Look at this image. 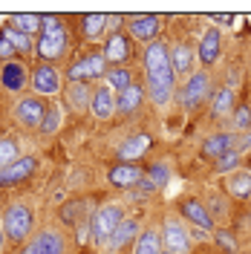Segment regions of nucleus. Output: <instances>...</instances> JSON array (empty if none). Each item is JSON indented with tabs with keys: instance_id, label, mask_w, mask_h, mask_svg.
<instances>
[{
	"instance_id": "obj_1",
	"label": "nucleus",
	"mask_w": 251,
	"mask_h": 254,
	"mask_svg": "<svg viewBox=\"0 0 251 254\" xmlns=\"http://www.w3.org/2000/svg\"><path fill=\"white\" fill-rule=\"evenodd\" d=\"M171 41L159 38L150 41L147 47H141L139 52V64H141V84L147 90V98L156 107H168L176 98V75L171 66Z\"/></svg>"
},
{
	"instance_id": "obj_2",
	"label": "nucleus",
	"mask_w": 251,
	"mask_h": 254,
	"mask_svg": "<svg viewBox=\"0 0 251 254\" xmlns=\"http://www.w3.org/2000/svg\"><path fill=\"white\" fill-rule=\"evenodd\" d=\"M72 49V23L63 15H44V29L35 38V61L58 64Z\"/></svg>"
},
{
	"instance_id": "obj_3",
	"label": "nucleus",
	"mask_w": 251,
	"mask_h": 254,
	"mask_svg": "<svg viewBox=\"0 0 251 254\" xmlns=\"http://www.w3.org/2000/svg\"><path fill=\"white\" fill-rule=\"evenodd\" d=\"M0 222H3V234L9 249H20L32 240V234L38 231V217L35 208L26 199H9L0 208Z\"/></svg>"
},
{
	"instance_id": "obj_4",
	"label": "nucleus",
	"mask_w": 251,
	"mask_h": 254,
	"mask_svg": "<svg viewBox=\"0 0 251 254\" xmlns=\"http://www.w3.org/2000/svg\"><path fill=\"white\" fill-rule=\"evenodd\" d=\"M107 61L101 55L98 47H84L78 55H72L66 66H63V84H104V75H107Z\"/></svg>"
},
{
	"instance_id": "obj_5",
	"label": "nucleus",
	"mask_w": 251,
	"mask_h": 254,
	"mask_svg": "<svg viewBox=\"0 0 251 254\" xmlns=\"http://www.w3.org/2000/svg\"><path fill=\"white\" fill-rule=\"evenodd\" d=\"M214 95V78H211V69H193L188 78L182 81V87H176V104L185 113H196L199 107H205Z\"/></svg>"
},
{
	"instance_id": "obj_6",
	"label": "nucleus",
	"mask_w": 251,
	"mask_h": 254,
	"mask_svg": "<svg viewBox=\"0 0 251 254\" xmlns=\"http://www.w3.org/2000/svg\"><path fill=\"white\" fill-rule=\"evenodd\" d=\"M127 217V208L116 199H107V202H98L93 211V217L87 222V234H90V243L95 249H104V243L110 240V234L122 225V220Z\"/></svg>"
},
{
	"instance_id": "obj_7",
	"label": "nucleus",
	"mask_w": 251,
	"mask_h": 254,
	"mask_svg": "<svg viewBox=\"0 0 251 254\" xmlns=\"http://www.w3.org/2000/svg\"><path fill=\"white\" fill-rule=\"evenodd\" d=\"M29 93L41 95L47 101L58 98L63 93V69H58L55 64L35 61L32 64V72H29Z\"/></svg>"
},
{
	"instance_id": "obj_8",
	"label": "nucleus",
	"mask_w": 251,
	"mask_h": 254,
	"mask_svg": "<svg viewBox=\"0 0 251 254\" xmlns=\"http://www.w3.org/2000/svg\"><path fill=\"white\" fill-rule=\"evenodd\" d=\"M98 49H101V55H104L107 66H130L133 58L141 52V49L136 47V41H133L125 29L107 32V38L98 44Z\"/></svg>"
},
{
	"instance_id": "obj_9",
	"label": "nucleus",
	"mask_w": 251,
	"mask_h": 254,
	"mask_svg": "<svg viewBox=\"0 0 251 254\" xmlns=\"http://www.w3.org/2000/svg\"><path fill=\"white\" fill-rule=\"evenodd\" d=\"M38 171H41V159L35 156V153H23V156L15 159L12 165L0 168V193H6V190H17L20 185L32 182Z\"/></svg>"
},
{
	"instance_id": "obj_10",
	"label": "nucleus",
	"mask_w": 251,
	"mask_h": 254,
	"mask_svg": "<svg viewBox=\"0 0 251 254\" xmlns=\"http://www.w3.org/2000/svg\"><path fill=\"white\" fill-rule=\"evenodd\" d=\"M176 217L182 222H190V225L202 228L205 234H214L217 231V217L211 214L208 202L199 199V196H179L176 199Z\"/></svg>"
},
{
	"instance_id": "obj_11",
	"label": "nucleus",
	"mask_w": 251,
	"mask_h": 254,
	"mask_svg": "<svg viewBox=\"0 0 251 254\" xmlns=\"http://www.w3.org/2000/svg\"><path fill=\"white\" fill-rule=\"evenodd\" d=\"M49 110V101L47 98H41V95H20L15 98V104H12V122L20 125L23 130H38L41 122H44V116Z\"/></svg>"
},
{
	"instance_id": "obj_12",
	"label": "nucleus",
	"mask_w": 251,
	"mask_h": 254,
	"mask_svg": "<svg viewBox=\"0 0 251 254\" xmlns=\"http://www.w3.org/2000/svg\"><path fill=\"white\" fill-rule=\"evenodd\" d=\"M29 72H32V64L23 61V58H12V61L0 64V90L6 95H20L29 93Z\"/></svg>"
},
{
	"instance_id": "obj_13",
	"label": "nucleus",
	"mask_w": 251,
	"mask_h": 254,
	"mask_svg": "<svg viewBox=\"0 0 251 254\" xmlns=\"http://www.w3.org/2000/svg\"><path fill=\"white\" fill-rule=\"evenodd\" d=\"M125 32L141 44L147 47L150 41H159L162 32H165V17L162 15H125Z\"/></svg>"
},
{
	"instance_id": "obj_14",
	"label": "nucleus",
	"mask_w": 251,
	"mask_h": 254,
	"mask_svg": "<svg viewBox=\"0 0 251 254\" xmlns=\"http://www.w3.org/2000/svg\"><path fill=\"white\" fill-rule=\"evenodd\" d=\"M107 188L113 190H139V185L144 182V162H113L104 174Z\"/></svg>"
},
{
	"instance_id": "obj_15",
	"label": "nucleus",
	"mask_w": 251,
	"mask_h": 254,
	"mask_svg": "<svg viewBox=\"0 0 251 254\" xmlns=\"http://www.w3.org/2000/svg\"><path fill=\"white\" fill-rule=\"evenodd\" d=\"M162 246L171 254H190V249H193V234L176 214L162 220Z\"/></svg>"
},
{
	"instance_id": "obj_16",
	"label": "nucleus",
	"mask_w": 251,
	"mask_h": 254,
	"mask_svg": "<svg viewBox=\"0 0 251 254\" xmlns=\"http://www.w3.org/2000/svg\"><path fill=\"white\" fill-rule=\"evenodd\" d=\"M72 29H75V35H78V41L84 47H93V44L107 38V32H110V15H104V12L78 15L72 20Z\"/></svg>"
},
{
	"instance_id": "obj_17",
	"label": "nucleus",
	"mask_w": 251,
	"mask_h": 254,
	"mask_svg": "<svg viewBox=\"0 0 251 254\" xmlns=\"http://www.w3.org/2000/svg\"><path fill=\"white\" fill-rule=\"evenodd\" d=\"M150 147H153V136H150L147 130H133V133H127L125 139L116 144L113 156H116V162H130V165H136V162H141V159L150 153Z\"/></svg>"
},
{
	"instance_id": "obj_18",
	"label": "nucleus",
	"mask_w": 251,
	"mask_h": 254,
	"mask_svg": "<svg viewBox=\"0 0 251 254\" xmlns=\"http://www.w3.org/2000/svg\"><path fill=\"white\" fill-rule=\"evenodd\" d=\"M26 246H29L35 254H66L69 252L66 234H63L61 228H55V225H44V228H38Z\"/></svg>"
},
{
	"instance_id": "obj_19",
	"label": "nucleus",
	"mask_w": 251,
	"mask_h": 254,
	"mask_svg": "<svg viewBox=\"0 0 251 254\" xmlns=\"http://www.w3.org/2000/svg\"><path fill=\"white\" fill-rule=\"evenodd\" d=\"M222 44H225V38H222L220 26H205L199 41H196V61L202 64V69H211L214 64L220 61Z\"/></svg>"
},
{
	"instance_id": "obj_20",
	"label": "nucleus",
	"mask_w": 251,
	"mask_h": 254,
	"mask_svg": "<svg viewBox=\"0 0 251 254\" xmlns=\"http://www.w3.org/2000/svg\"><path fill=\"white\" fill-rule=\"evenodd\" d=\"M141 228H144V225H141L139 217H136V214H127L125 220H122V225H119V228L110 234V240L104 243V249H101V252H104V254H122L127 246H133V243H136V237L141 234Z\"/></svg>"
},
{
	"instance_id": "obj_21",
	"label": "nucleus",
	"mask_w": 251,
	"mask_h": 254,
	"mask_svg": "<svg viewBox=\"0 0 251 254\" xmlns=\"http://www.w3.org/2000/svg\"><path fill=\"white\" fill-rule=\"evenodd\" d=\"M168 49H171V66L176 81H185L196 66V44H190L188 38H176V41H171Z\"/></svg>"
},
{
	"instance_id": "obj_22",
	"label": "nucleus",
	"mask_w": 251,
	"mask_h": 254,
	"mask_svg": "<svg viewBox=\"0 0 251 254\" xmlns=\"http://www.w3.org/2000/svg\"><path fill=\"white\" fill-rule=\"evenodd\" d=\"M144 101H147V90L139 78L136 84H130L125 93L116 95V119H136L144 110Z\"/></svg>"
},
{
	"instance_id": "obj_23",
	"label": "nucleus",
	"mask_w": 251,
	"mask_h": 254,
	"mask_svg": "<svg viewBox=\"0 0 251 254\" xmlns=\"http://www.w3.org/2000/svg\"><path fill=\"white\" fill-rule=\"evenodd\" d=\"M237 133H231V130H217V133H211V136H205L202 144H199V156L208 159L211 165L217 162V159H222L225 153H231V150H237Z\"/></svg>"
},
{
	"instance_id": "obj_24",
	"label": "nucleus",
	"mask_w": 251,
	"mask_h": 254,
	"mask_svg": "<svg viewBox=\"0 0 251 254\" xmlns=\"http://www.w3.org/2000/svg\"><path fill=\"white\" fill-rule=\"evenodd\" d=\"M237 90L231 84H220V87H214V95H211V101H208V119L211 122H228L231 119V113L237 107Z\"/></svg>"
},
{
	"instance_id": "obj_25",
	"label": "nucleus",
	"mask_w": 251,
	"mask_h": 254,
	"mask_svg": "<svg viewBox=\"0 0 251 254\" xmlns=\"http://www.w3.org/2000/svg\"><path fill=\"white\" fill-rule=\"evenodd\" d=\"M95 122H113L116 119V93H113L107 84H95L93 87V104H90Z\"/></svg>"
},
{
	"instance_id": "obj_26",
	"label": "nucleus",
	"mask_w": 251,
	"mask_h": 254,
	"mask_svg": "<svg viewBox=\"0 0 251 254\" xmlns=\"http://www.w3.org/2000/svg\"><path fill=\"white\" fill-rule=\"evenodd\" d=\"M222 193L228 199H237V202H249L251 199V171L249 168H240L234 174L222 176Z\"/></svg>"
},
{
	"instance_id": "obj_27",
	"label": "nucleus",
	"mask_w": 251,
	"mask_h": 254,
	"mask_svg": "<svg viewBox=\"0 0 251 254\" xmlns=\"http://www.w3.org/2000/svg\"><path fill=\"white\" fill-rule=\"evenodd\" d=\"M168 182H171V165H168V159H153V162L144 165V182L139 185V190L153 193V190H162Z\"/></svg>"
},
{
	"instance_id": "obj_28",
	"label": "nucleus",
	"mask_w": 251,
	"mask_h": 254,
	"mask_svg": "<svg viewBox=\"0 0 251 254\" xmlns=\"http://www.w3.org/2000/svg\"><path fill=\"white\" fill-rule=\"evenodd\" d=\"M162 222H150L141 228V234L136 237V243L130 246V254H162Z\"/></svg>"
},
{
	"instance_id": "obj_29",
	"label": "nucleus",
	"mask_w": 251,
	"mask_h": 254,
	"mask_svg": "<svg viewBox=\"0 0 251 254\" xmlns=\"http://www.w3.org/2000/svg\"><path fill=\"white\" fill-rule=\"evenodd\" d=\"M66 110L72 113H90L93 104V87L90 84H66V90L61 93Z\"/></svg>"
},
{
	"instance_id": "obj_30",
	"label": "nucleus",
	"mask_w": 251,
	"mask_h": 254,
	"mask_svg": "<svg viewBox=\"0 0 251 254\" xmlns=\"http://www.w3.org/2000/svg\"><path fill=\"white\" fill-rule=\"evenodd\" d=\"M0 29H3V35L9 38V44L15 47L17 58H23V61H32V58H35V38H29V35H23V32L12 29L6 20L0 23Z\"/></svg>"
},
{
	"instance_id": "obj_31",
	"label": "nucleus",
	"mask_w": 251,
	"mask_h": 254,
	"mask_svg": "<svg viewBox=\"0 0 251 254\" xmlns=\"http://www.w3.org/2000/svg\"><path fill=\"white\" fill-rule=\"evenodd\" d=\"M6 23H9L12 29L29 35V38H38L41 29H44V15H38V12H20V15H9Z\"/></svg>"
},
{
	"instance_id": "obj_32",
	"label": "nucleus",
	"mask_w": 251,
	"mask_h": 254,
	"mask_svg": "<svg viewBox=\"0 0 251 254\" xmlns=\"http://www.w3.org/2000/svg\"><path fill=\"white\" fill-rule=\"evenodd\" d=\"M136 81H139V78H136V69H133V66H110V69H107V75H104V84H107L116 95L125 93L127 87H130V84H136Z\"/></svg>"
},
{
	"instance_id": "obj_33",
	"label": "nucleus",
	"mask_w": 251,
	"mask_h": 254,
	"mask_svg": "<svg viewBox=\"0 0 251 254\" xmlns=\"http://www.w3.org/2000/svg\"><path fill=\"white\" fill-rule=\"evenodd\" d=\"M228 130L237 133V136H243L246 130H251V101H237L234 113H231V119H228Z\"/></svg>"
},
{
	"instance_id": "obj_34",
	"label": "nucleus",
	"mask_w": 251,
	"mask_h": 254,
	"mask_svg": "<svg viewBox=\"0 0 251 254\" xmlns=\"http://www.w3.org/2000/svg\"><path fill=\"white\" fill-rule=\"evenodd\" d=\"M61 125H63L61 104L49 101V110H47V116H44V122H41V127H38V136H44V139H49V136H55V133L61 130Z\"/></svg>"
},
{
	"instance_id": "obj_35",
	"label": "nucleus",
	"mask_w": 251,
	"mask_h": 254,
	"mask_svg": "<svg viewBox=\"0 0 251 254\" xmlns=\"http://www.w3.org/2000/svg\"><path fill=\"white\" fill-rule=\"evenodd\" d=\"M20 156H23L20 139H17V136H9V133H0V168L12 165V162L20 159Z\"/></svg>"
},
{
	"instance_id": "obj_36",
	"label": "nucleus",
	"mask_w": 251,
	"mask_h": 254,
	"mask_svg": "<svg viewBox=\"0 0 251 254\" xmlns=\"http://www.w3.org/2000/svg\"><path fill=\"white\" fill-rule=\"evenodd\" d=\"M214 243H217V249L225 252V254L240 252V237H237L234 228H217V231H214Z\"/></svg>"
},
{
	"instance_id": "obj_37",
	"label": "nucleus",
	"mask_w": 251,
	"mask_h": 254,
	"mask_svg": "<svg viewBox=\"0 0 251 254\" xmlns=\"http://www.w3.org/2000/svg\"><path fill=\"white\" fill-rule=\"evenodd\" d=\"M211 168H214V174H220V176L234 174V171L243 168V153H240V150H231V153H225L222 159H217Z\"/></svg>"
},
{
	"instance_id": "obj_38",
	"label": "nucleus",
	"mask_w": 251,
	"mask_h": 254,
	"mask_svg": "<svg viewBox=\"0 0 251 254\" xmlns=\"http://www.w3.org/2000/svg\"><path fill=\"white\" fill-rule=\"evenodd\" d=\"M234 231H237V237H240L243 231H251V214H249V211H243V214H240V220L234 222Z\"/></svg>"
},
{
	"instance_id": "obj_39",
	"label": "nucleus",
	"mask_w": 251,
	"mask_h": 254,
	"mask_svg": "<svg viewBox=\"0 0 251 254\" xmlns=\"http://www.w3.org/2000/svg\"><path fill=\"white\" fill-rule=\"evenodd\" d=\"M237 150H240L243 156H249V153H251V130H246V133L237 139Z\"/></svg>"
},
{
	"instance_id": "obj_40",
	"label": "nucleus",
	"mask_w": 251,
	"mask_h": 254,
	"mask_svg": "<svg viewBox=\"0 0 251 254\" xmlns=\"http://www.w3.org/2000/svg\"><path fill=\"white\" fill-rule=\"evenodd\" d=\"M211 17H214L220 26H231V23H234V15H211Z\"/></svg>"
},
{
	"instance_id": "obj_41",
	"label": "nucleus",
	"mask_w": 251,
	"mask_h": 254,
	"mask_svg": "<svg viewBox=\"0 0 251 254\" xmlns=\"http://www.w3.org/2000/svg\"><path fill=\"white\" fill-rule=\"evenodd\" d=\"M9 243H6V234H3V222H0V254H6Z\"/></svg>"
},
{
	"instance_id": "obj_42",
	"label": "nucleus",
	"mask_w": 251,
	"mask_h": 254,
	"mask_svg": "<svg viewBox=\"0 0 251 254\" xmlns=\"http://www.w3.org/2000/svg\"><path fill=\"white\" fill-rule=\"evenodd\" d=\"M9 254H35V252H32L29 246H20V249H12Z\"/></svg>"
},
{
	"instance_id": "obj_43",
	"label": "nucleus",
	"mask_w": 251,
	"mask_h": 254,
	"mask_svg": "<svg viewBox=\"0 0 251 254\" xmlns=\"http://www.w3.org/2000/svg\"><path fill=\"white\" fill-rule=\"evenodd\" d=\"M243 168H249V171H251V153H249V156H243Z\"/></svg>"
},
{
	"instance_id": "obj_44",
	"label": "nucleus",
	"mask_w": 251,
	"mask_h": 254,
	"mask_svg": "<svg viewBox=\"0 0 251 254\" xmlns=\"http://www.w3.org/2000/svg\"><path fill=\"white\" fill-rule=\"evenodd\" d=\"M0 208H3V193H0Z\"/></svg>"
},
{
	"instance_id": "obj_45",
	"label": "nucleus",
	"mask_w": 251,
	"mask_h": 254,
	"mask_svg": "<svg viewBox=\"0 0 251 254\" xmlns=\"http://www.w3.org/2000/svg\"><path fill=\"white\" fill-rule=\"evenodd\" d=\"M162 254H171V252H162Z\"/></svg>"
}]
</instances>
